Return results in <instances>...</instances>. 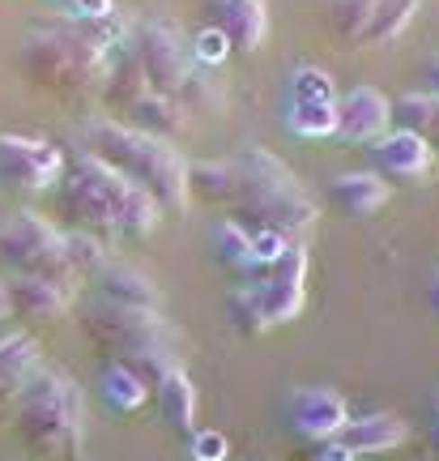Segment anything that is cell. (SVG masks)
<instances>
[{
	"label": "cell",
	"instance_id": "11",
	"mask_svg": "<svg viewBox=\"0 0 439 461\" xmlns=\"http://www.w3.org/2000/svg\"><path fill=\"white\" fill-rule=\"evenodd\" d=\"M9 291V316L48 325L73 312V278H39V274H13L4 282Z\"/></svg>",
	"mask_w": 439,
	"mask_h": 461
},
{
	"label": "cell",
	"instance_id": "13",
	"mask_svg": "<svg viewBox=\"0 0 439 461\" xmlns=\"http://www.w3.org/2000/svg\"><path fill=\"white\" fill-rule=\"evenodd\" d=\"M205 17L218 34H227L230 51H261L269 39L264 0H205Z\"/></svg>",
	"mask_w": 439,
	"mask_h": 461
},
{
	"label": "cell",
	"instance_id": "27",
	"mask_svg": "<svg viewBox=\"0 0 439 461\" xmlns=\"http://www.w3.org/2000/svg\"><path fill=\"white\" fill-rule=\"evenodd\" d=\"M286 129L294 137H308V141L337 137V103H291L286 107Z\"/></svg>",
	"mask_w": 439,
	"mask_h": 461
},
{
	"label": "cell",
	"instance_id": "5",
	"mask_svg": "<svg viewBox=\"0 0 439 461\" xmlns=\"http://www.w3.org/2000/svg\"><path fill=\"white\" fill-rule=\"evenodd\" d=\"M235 167H239V205L230 218L244 230L252 235L277 230L286 240H303L316 227V201L277 154L247 146L235 154Z\"/></svg>",
	"mask_w": 439,
	"mask_h": 461
},
{
	"label": "cell",
	"instance_id": "19",
	"mask_svg": "<svg viewBox=\"0 0 439 461\" xmlns=\"http://www.w3.org/2000/svg\"><path fill=\"white\" fill-rule=\"evenodd\" d=\"M149 90L146 73H141V65H137V51H132V34L129 43H120L112 56V68H107V77H103V90H98V99H103V107L107 112H115V120H124V115L132 112V103L141 99Z\"/></svg>",
	"mask_w": 439,
	"mask_h": 461
},
{
	"label": "cell",
	"instance_id": "26",
	"mask_svg": "<svg viewBox=\"0 0 439 461\" xmlns=\"http://www.w3.org/2000/svg\"><path fill=\"white\" fill-rule=\"evenodd\" d=\"M418 5H423V0H375L367 34H363L358 48H384L397 34H406V26L414 22V14H418Z\"/></svg>",
	"mask_w": 439,
	"mask_h": 461
},
{
	"label": "cell",
	"instance_id": "3",
	"mask_svg": "<svg viewBox=\"0 0 439 461\" xmlns=\"http://www.w3.org/2000/svg\"><path fill=\"white\" fill-rule=\"evenodd\" d=\"M82 154L94 163L120 171L124 180L146 188L166 214L188 210V158L175 149V141L137 132L120 120H90L82 129Z\"/></svg>",
	"mask_w": 439,
	"mask_h": 461
},
{
	"label": "cell",
	"instance_id": "12",
	"mask_svg": "<svg viewBox=\"0 0 439 461\" xmlns=\"http://www.w3.org/2000/svg\"><path fill=\"white\" fill-rule=\"evenodd\" d=\"M392 129V99L375 86H354L337 99V137L350 146H375Z\"/></svg>",
	"mask_w": 439,
	"mask_h": 461
},
{
	"label": "cell",
	"instance_id": "30",
	"mask_svg": "<svg viewBox=\"0 0 439 461\" xmlns=\"http://www.w3.org/2000/svg\"><path fill=\"white\" fill-rule=\"evenodd\" d=\"M68 235V269L73 274H103L112 265V240H98L90 230H65Z\"/></svg>",
	"mask_w": 439,
	"mask_h": 461
},
{
	"label": "cell",
	"instance_id": "2",
	"mask_svg": "<svg viewBox=\"0 0 439 461\" xmlns=\"http://www.w3.org/2000/svg\"><path fill=\"white\" fill-rule=\"evenodd\" d=\"M60 188V214H65L68 230H90L98 240H141L158 227V201L149 197L146 188H137L132 180H124L120 171L94 163V158H77L73 167H65Z\"/></svg>",
	"mask_w": 439,
	"mask_h": 461
},
{
	"label": "cell",
	"instance_id": "28",
	"mask_svg": "<svg viewBox=\"0 0 439 461\" xmlns=\"http://www.w3.org/2000/svg\"><path fill=\"white\" fill-rule=\"evenodd\" d=\"M328 31L337 34L342 43H350V48H358L363 43V34H367V22H372V9L375 0H328Z\"/></svg>",
	"mask_w": 439,
	"mask_h": 461
},
{
	"label": "cell",
	"instance_id": "9",
	"mask_svg": "<svg viewBox=\"0 0 439 461\" xmlns=\"http://www.w3.org/2000/svg\"><path fill=\"white\" fill-rule=\"evenodd\" d=\"M65 180V154L43 137H13L0 132V184L9 188H26V193H43Z\"/></svg>",
	"mask_w": 439,
	"mask_h": 461
},
{
	"label": "cell",
	"instance_id": "21",
	"mask_svg": "<svg viewBox=\"0 0 439 461\" xmlns=\"http://www.w3.org/2000/svg\"><path fill=\"white\" fill-rule=\"evenodd\" d=\"M120 124H129L137 132H149V137H163V141H179L184 132L193 129V115L184 112L175 99H166L158 90H146Z\"/></svg>",
	"mask_w": 439,
	"mask_h": 461
},
{
	"label": "cell",
	"instance_id": "29",
	"mask_svg": "<svg viewBox=\"0 0 439 461\" xmlns=\"http://www.w3.org/2000/svg\"><path fill=\"white\" fill-rule=\"evenodd\" d=\"M210 248L227 269H244L252 257V230H244L235 218H218L210 227Z\"/></svg>",
	"mask_w": 439,
	"mask_h": 461
},
{
	"label": "cell",
	"instance_id": "18",
	"mask_svg": "<svg viewBox=\"0 0 439 461\" xmlns=\"http://www.w3.org/2000/svg\"><path fill=\"white\" fill-rule=\"evenodd\" d=\"M94 299L103 303H120V308H146V312H163V291L132 265L112 261L103 274H94Z\"/></svg>",
	"mask_w": 439,
	"mask_h": 461
},
{
	"label": "cell",
	"instance_id": "1",
	"mask_svg": "<svg viewBox=\"0 0 439 461\" xmlns=\"http://www.w3.org/2000/svg\"><path fill=\"white\" fill-rule=\"evenodd\" d=\"M132 26L120 17L107 22H51L22 34L17 65L39 90L56 95L68 107L90 103V95L103 90V77L112 68V56L120 43H129Z\"/></svg>",
	"mask_w": 439,
	"mask_h": 461
},
{
	"label": "cell",
	"instance_id": "23",
	"mask_svg": "<svg viewBox=\"0 0 439 461\" xmlns=\"http://www.w3.org/2000/svg\"><path fill=\"white\" fill-rule=\"evenodd\" d=\"M158 411H163V423L171 431H184V436L196 431V384L188 380L184 367H175L158 384Z\"/></svg>",
	"mask_w": 439,
	"mask_h": 461
},
{
	"label": "cell",
	"instance_id": "33",
	"mask_svg": "<svg viewBox=\"0 0 439 461\" xmlns=\"http://www.w3.org/2000/svg\"><path fill=\"white\" fill-rule=\"evenodd\" d=\"M188 453H193V461H227L230 440L218 428H196L188 436Z\"/></svg>",
	"mask_w": 439,
	"mask_h": 461
},
{
	"label": "cell",
	"instance_id": "16",
	"mask_svg": "<svg viewBox=\"0 0 439 461\" xmlns=\"http://www.w3.org/2000/svg\"><path fill=\"white\" fill-rule=\"evenodd\" d=\"M43 367L39 359V342L26 338V333H9L0 338V423L13 419V406L22 389L31 384V376Z\"/></svg>",
	"mask_w": 439,
	"mask_h": 461
},
{
	"label": "cell",
	"instance_id": "34",
	"mask_svg": "<svg viewBox=\"0 0 439 461\" xmlns=\"http://www.w3.org/2000/svg\"><path fill=\"white\" fill-rule=\"evenodd\" d=\"M193 56H196V65H222L230 56L227 34H218L213 26H205V31L193 39Z\"/></svg>",
	"mask_w": 439,
	"mask_h": 461
},
{
	"label": "cell",
	"instance_id": "20",
	"mask_svg": "<svg viewBox=\"0 0 439 461\" xmlns=\"http://www.w3.org/2000/svg\"><path fill=\"white\" fill-rule=\"evenodd\" d=\"M406 419L401 414H392V411H372V414H358V419H350L342 428V440L350 453H392L397 445H406Z\"/></svg>",
	"mask_w": 439,
	"mask_h": 461
},
{
	"label": "cell",
	"instance_id": "31",
	"mask_svg": "<svg viewBox=\"0 0 439 461\" xmlns=\"http://www.w3.org/2000/svg\"><path fill=\"white\" fill-rule=\"evenodd\" d=\"M291 103H337V82L328 68H316V65H299L291 73Z\"/></svg>",
	"mask_w": 439,
	"mask_h": 461
},
{
	"label": "cell",
	"instance_id": "40",
	"mask_svg": "<svg viewBox=\"0 0 439 461\" xmlns=\"http://www.w3.org/2000/svg\"><path fill=\"white\" fill-rule=\"evenodd\" d=\"M0 316H9V291H4V282H0Z\"/></svg>",
	"mask_w": 439,
	"mask_h": 461
},
{
	"label": "cell",
	"instance_id": "24",
	"mask_svg": "<svg viewBox=\"0 0 439 461\" xmlns=\"http://www.w3.org/2000/svg\"><path fill=\"white\" fill-rule=\"evenodd\" d=\"M392 129L431 141L439 132V99L431 90H409L401 99H392Z\"/></svg>",
	"mask_w": 439,
	"mask_h": 461
},
{
	"label": "cell",
	"instance_id": "38",
	"mask_svg": "<svg viewBox=\"0 0 439 461\" xmlns=\"http://www.w3.org/2000/svg\"><path fill=\"white\" fill-rule=\"evenodd\" d=\"M426 303H431V312L439 316V274L431 278V291H426Z\"/></svg>",
	"mask_w": 439,
	"mask_h": 461
},
{
	"label": "cell",
	"instance_id": "14",
	"mask_svg": "<svg viewBox=\"0 0 439 461\" xmlns=\"http://www.w3.org/2000/svg\"><path fill=\"white\" fill-rule=\"evenodd\" d=\"M345 423H350V406L337 389L311 384L291 397V428L303 440H333V436H342Z\"/></svg>",
	"mask_w": 439,
	"mask_h": 461
},
{
	"label": "cell",
	"instance_id": "15",
	"mask_svg": "<svg viewBox=\"0 0 439 461\" xmlns=\"http://www.w3.org/2000/svg\"><path fill=\"white\" fill-rule=\"evenodd\" d=\"M372 149V171H380V176H389V180H409L418 184L426 180L431 171H435V149H431V141L426 137H414V132H397L389 129Z\"/></svg>",
	"mask_w": 439,
	"mask_h": 461
},
{
	"label": "cell",
	"instance_id": "10",
	"mask_svg": "<svg viewBox=\"0 0 439 461\" xmlns=\"http://www.w3.org/2000/svg\"><path fill=\"white\" fill-rule=\"evenodd\" d=\"M303 278H308V248H303V240H291L261 282H247L256 291V303H261L269 330L303 312Z\"/></svg>",
	"mask_w": 439,
	"mask_h": 461
},
{
	"label": "cell",
	"instance_id": "36",
	"mask_svg": "<svg viewBox=\"0 0 439 461\" xmlns=\"http://www.w3.org/2000/svg\"><path fill=\"white\" fill-rule=\"evenodd\" d=\"M311 461H358L350 448L333 436V440H316V448H311Z\"/></svg>",
	"mask_w": 439,
	"mask_h": 461
},
{
	"label": "cell",
	"instance_id": "6",
	"mask_svg": "<svg viewBox=\"0 0 439 461\" xmlns=\"http://www.w3.org/2000/svg\"><path fill=\"white\" fill-rule=\"evenodd\" d=\"M132 51H137V65L146 73L149 90H158L166 99H175L184 112H213L218 107V90L205 77V68L196 65L193 56V39L179 31L175 22L166 17H149L132 26Z\"/></svg>",
	"mask_w": 439,
	"mask_h": 461
},
{
	"label": "cell",
	"instance_id": "35",
	"mask_svg": "<svg viewBox=\"0 0 439 461\" xmlns=\"http://www.w3.org/2000/svg\"><path fill=\"white\" fill-rule=\"evenodd\" d=\"M73 22H107L115 17V0H68Z\"/></svg>",
	"mask_w": 439,
	"mask_h": 461
},
{
	"label": "cell",
	"instance_id": "22",
	"mask_svg": "<svg viewBox=\"0 0 439 461\" xmlns=\"http://www.w3.org/2000/svg\"><path fill=\"white\" fill-rule=\"evenodd\" d=\"M328 193H333V201H337V210L350 214V218L380 214L392 197L389 180H384L380 171H345V176H337V180L328 184Z\"/></svg>",
	"mask_w": 439,
	"mask_h": 461
},
{
	"label": "cell",
	"instance_id": "4",
	"mask_svg": "<svg viewBox=\"0 0 439 461\" xmlns=\"http://www.w3.org/2000/svg\"><path fill=\"white\" fill-rule=\"evenodd\" d=\"M13 428L34 457L82 461L85 448V402L77 380L65 367L43 363L13 406Z\"/></svg>",
	"mask_w": 439,
	"mask_h": 461
},
{
	"label": "cell",
	"instance_id": "41",
	"mask_svg": "<svg viewBox=\"0 0 439 461\" xmlns=\"http://www.w3.org/2000/svg\"><path fill=\"white\" fill-rule=\"evenodd\" d=\"M431 149H435V158H439V132H435V141H431Z\"/></svg>",
	"mask_w": 439,
	"mask_h": 461
},
{
	"label": "cell",
	"instance_id": "32",
	"mask_svg": "<svg viewBox=\"0 0 439 461\" xmlns=\"http://www.w3.org/2000/svg\"><path fill=\"white\" fill-rule=\"evenodd\" d=\"M227 321L235 325V333H244V338H261L269 330V321H264L261 303H256V291L252 286H239V291H230L227 299Z\"/></svg>",
	"mask_w": 439,
	"mask_h": 461
},
{
	"label": "cell",
	"instance_id": "25",
	"mask_svg": "<svg viewBox=\"0 0 439 461\" xmlns=\"http://www.w3.org/2000/svg\"><path fill=\"white\" fill-rule=\"evenodd\" d=\"M98 393H103V406H107L112 414H132V411H141V406H146L149 389L132 376L124 363L112 359L107 367H103V376H98Z\"/></svg>",
	"mask_w": 439,
	"mask_h": 461
},
{
	"label": "cell",
	"instance_id": "8",
	"mask_svg": "<svg viewBox=\"0 0 439 461\" xmlns=\"http://www.w3.org/2000/svg\"><path fill=\"white\" fill-rule=\"evenodd\" d=\"M0 261L13 274L39 278H73L68 269V235L51 218L34 210H13L0 218Z\"/></svg>",
	"mask_w": 439,
	"mask_h": 461
},
{
	"label": "cell",
	"instance_id": "7",
	"mask_svg": "<svg viewBox=\"0 0 439 461\" xmlns=\"http://www.w3.org/2000/svg\"><path fill=\"white\" fill-rule=\"evenodd\" d=\"M77 325L112 359H129L146 346H179L175 325L163 312H146V308H120V303H103V299H85L77 308Z\"/></svg>",
	"mask_w": 439,
	"mask_h": 461
},
{
	"label": "cell",
	"instance_id": "37",
	"mask_svg": "<svg viewBox=\"0 0 439 461\" xmlns=\"http://www.w3.org/2000/svg\"><path fill=\"white\" fill-rule=\"evenodd\" d=\"M426 445L439 457V389L431 393V406H426Z\"/></svg>",
	"mask_w": 439,
	"mask_h": 461
},
{
	"label": "cell",
	"instance_id": "39",
	"mask_svg": "<svg viewBox=\"0 0 439 461\" xmlns=\"http://www.w3.org/2000/svg\"><path fill=\"white\" fill-rule=\"evenodd\" d=\"M426 77H431V95L439 99V60H431V65H426Z\"/></svg>",
	"mask_w": 439,
	"mask_h": 461
},
{
	"label": "cell",
	"instance_id": "17",
	"mask_svg": "<svg viewBox=\"0 0 439 461\" xmlns=\"http://www.w3.org/2000/svg\"><path fill=\"white\" fill-rule=\"evenodd\" d=\"M188 201H201L218 214H235L239 205V167L235 158H205L188 163Z\"/></svg>",
	"mask_w": 439,
	"mask_h": 461
}]
</instances>
